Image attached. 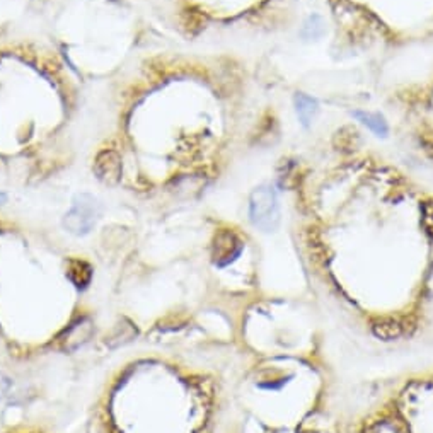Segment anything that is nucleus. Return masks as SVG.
<instances>
[{
  "label": "nucleus",
  "mask_w": 433,
  "mask_h": 433,
  "mask_svg": "<svg viewBox=\"0 0 433 433\" xmlns=\"http://www.w3.org/2000/svg\"><path fill=\"white\" fill-rule=\"evenodd\" d=\"M293 103H296V111H297L298 120H301V123L304 125V127H309L319 113L318 101H315L314 98L307 96V94H304V93H298V94H296Z\"/></svg>",
  "instance_id": "nucleus-6"
},
{
  "label": "nucleus",
  "mask_w": 433,
  "mask_h": 433,
  "mask_svg": "<svg viewBox=\"0 0 433 433\" xmlns=\"http://www.w3.org/2000/svg\"><path fill=\"white\" fill-rule=\"evenodd\" d=\"M353 116L360 121L362 125H365L372 133H375L377 137H387L389 127L385 123V120L379 113H369V111H353Z\"/></svg>",
  "instance_id": "nucleus-7"
},
{
  "label": "nucleus",
  "mask_w": 433,
  "mask_h": 433,
  "mask_svg": "<svg viewBox=\"0 0 433 433\" xmlns=\"http://www.w3.org/2000/svg\"><path fill=\"white\" fill-rule=\"evenodd\" d=\"M324 31V23L323 19L319 16H313L307 19V23L304 24V28H302L301 36L306 38V40H318V38H321Z\"/></svg>",
  "instance_id": "nucleus-10"
},
{
  "label": "nucleus",
  "mask_w": 433,
  "mask_h": 433,
  "mask_svg": "<svg viewBox=\"0 0 433 433\" xmlns=\"http://www.w3.org/2000/svg\"><path fill=\"white\" fill-rule=\"evenodd\" d=\"M249 216L251 222L265 232H271L276 229L280 220L278 202L276 194L268 186H259L251 193L249 200Z\"/></svg>",
  "instance_id": "nucleus-2"
},
{
  "label": "nucleus",
  "mask_w": 433,
  "mask_h": 433,
  "mask_svg": "<svg viewBox=\"0 0 433 433\" xmlns=\"http://www.w3.org/2000/svg\"><path fill=\"white\" fill-rule=\"evenodd\" d=\"M242 251V242L232 231H220L214 239L212 258L216 266H227L234 259L239 258Z\"/></svg>",
  "instance_id": "nucleus-4"
},
{
  "label": "nucleus",
  "mask_w": 433,
  "mask_h": 433,
  "mask_svg": "<svg viewBox=\"0 0 433 433\" xmlns=\"http://www.w3.org/2000/svg\"><path fill=\"white\" fill-rule=\"evenodd\" d=\"M365 433H405V427H402L400 419L382 418L372 423L365 430Z\"/></svg>",
  "instance_id": "nucleus-8"
},
{
  "label": "nucleus",
  "mask_w": 433,
  "mask_h": 433,
  "mask_svg": "<svg viewBox=\"0 0 433 433\" xmlns=\"http://www.w3.org/2000/svg\"><path fill=\"white\" fill-rule=\"evenodd\" d=\"M67 276L77 288L84 290L93 280V268L84 259H71L67 266Z\"/></svg>",
  "instance_id": "nucleus-5"
},
{
  "label": "nucleus",
  "mask_w": 433,
  "mask_h": 433,
  "mask_svg": "<svg viewBox=\"0 0 433 433\" xmlns=\"http://www.w3.org/2000/svg\"><path fill=\"white\" fill-rule=\"evenodd\" d=\"M93 171L101 183L108 186L118 184L121 179V172H123V164H121L120 154L111 149L101 150L96 155V159H94Z\"/></svg>",
  "instance_id": "nucleus-3"
},
{
  "label": "nucleus",
  "mask_w": 433,
  "mask_h": 433,
  "mask_svg": "<svg viewBox=\"0 0 433 433\" xmlns=\"http://www.w3.org/2000/svg\"><path fill=\"white\" fill-rule=\"evenodd\" d=\"M99 203L93 194L80 193L73 198L71 210L63 215L62 225L73 236H88L99 219Z\"/></svg>",
  "instance_id": "nucleus-1"
},
{
  "label": "nucleus",
  "mask_w": 433,
  "mask_h": 433,
  "mask_svg": "<svg viewBox=\"0 0 433 433\" xmlns=\"http://www.w3.org/2000/svg\"><path fill=\"white\" fill-rule=\"evenodd\" d=\"M6 202H7V194L0 192V205H4V203H6Z\"/></svg>",
  "instance_id": "nucleus-12"
},
{
  "label": "nucleus",
  "mask_w": 433,
  "mask_h": 433,
  "mask_svg": "<svg viewBox=\"0 0 433 433\" xmlns=\"http://www.w3.org/2000/svg\"><path fill=\"white\" fill-rule=\"evenodd\" d=\"M422 224L423 227H425L428 236L433 237V202H427L425 205H423Z\"/></svg>",
  "instance_id": "nucleus-11"
},
{
  "label": "nucleus",
  "mask_w": 433,
  "mask_h": 433,
  "mask_svg": "<svg viewBox=\"0 0 433 433\" xmlns=\"http://www.w3.org/2000/svg\"><path fill=\"white\" fill-rule=\"evenodd\" d=\"M374 335L377 338H382V340H392V338H397L401 335V326L400 323H396L394 319H385V321L375 324Z\"/></svg>",
  "instance_id": "nucleus-9"
}]
</instances>
